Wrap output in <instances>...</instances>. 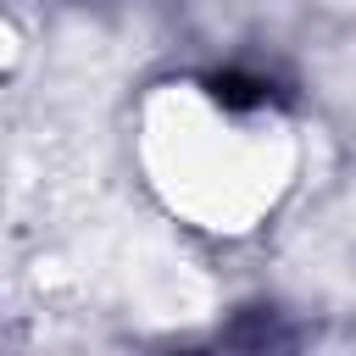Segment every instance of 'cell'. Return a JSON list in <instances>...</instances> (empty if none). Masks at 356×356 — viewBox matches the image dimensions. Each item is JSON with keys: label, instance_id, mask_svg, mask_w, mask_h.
I'll list each match as a JSON object with an SVG mask.
<instances>
[{"label": "cell", "instance_id": "6da1fadb", "mask_svg": "<svg viewBox=\"0 0 356 356\" xmlns=\"http://www.w3.org/2000/svg\"><path fill=\"white\" fill-rule=\"evenodd\" d=\"M211 100L228 106V111H250V106L267 100V83L250 78V72H217V78H211Z\"/></svg>", "mask_w": 356, "mask_h": 356}]
</instances>
